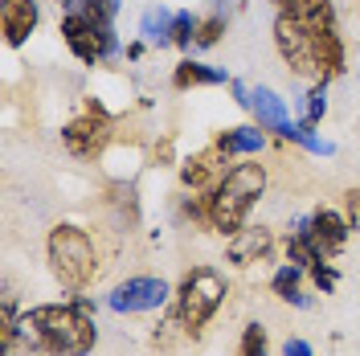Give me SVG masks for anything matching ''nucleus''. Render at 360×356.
Returning <instances> with one entry per match:
<instances>
[{
    "instance_id": "nucleus-1",
    "label": "nucleus",
    "mask_w": 360,
    "mask_h": 356,
    "mask_svg": "<svg viewBox=\"0 0 360 356\" xmlns=\"http://www.w3.org/2000/svg\"><path fill=\"white\" fill-rule=\"evenodd\" d=\"M274 45L291 74L307 82H332L344 74V42L336 33L332 0H299L278 8L274 17Z\"/></svg>"
},
{
    "instance_id": "nucleus-2",
    "label": "nucleus",
    "mask_w": 360,
    "mask_h": 356,
    "mask_svg": "<svg viewBox=\"0 0 360 356\" xmlns=\"http://www.w3.org/2000/svg\"><path fill=\"white\" fill-rule=\"evenodd\" d=\"M17 336L25 348L45 356H86L98 344V328L90 315V299H74V303H45L21 315Z\"/></svg>"
},
{
    "instance_id": "nucleus-3",
    "label": "nucleus",
    "mask_w": 360,
    "mask_h": 356,
    "mask_svg": "<svg viewBox=\"0 0 360 356\" xmlns=\"http://www.w3.org/2000/svg\"><path fill=\"white\" fill-rule=\"evenodd\" d=\"M262 189H266V168L262 164H233L225 180L213 189V193H205V217H209V229L213 234H221V238H233L238 229H246V217L250 209L258 205L262 197Z\"/></svg>"
},
{
    "instance_id": "nucleus-4",
    "label": "nucleus",
    "mask_w": 360,
    "mask_h": 356,
    "mask_svg": "<svg viewBox=\"0 0 360 356\" xmlns=\"http://www.w3.org/2000/svg\"><path fill=\"white\" fill-rule=\"evenodd\" d=\"M45 254H49V270H53V279L70 291H82L90 287L94 279H98V250L90 242L86 229H78V225H53L49 229V242H45Z\"/></svg>"
},
{
    "instance_id": "nucleus-5",
    "label": "nucleus",
    "mask_w": 360,
    "mask_h": 356,
    "mask_svg": "<svg viewBox=\"0 0 360 356\" xmlns=\"http://www.w3.org/2000/svg\"><path fill=\"white\" fill-rule=\"evenodd\" d=\"M225 295H229V287H225L221 270L193 267L184 279H180L176 295H172V299H176L172 315H176V324L188 336H201L205 328H209V319L217 315V307L225 303Z\"/></svg>"
},
{
    "instance_id": "nucleus-6",
    "label": "nucleus",
    "mask_w": 360,
    "mask_h": 356,
    "mask_svg": "<svg viewBox=\"0 0 360 356\" xmlns=\"http://www.w3.org/2000/svg\"><path fill=\"white\" fill-rule=\"evenodd\" d=\"M62 42H66V49L78 58V62H90V66L115 53L111 25L94 21V17L82 13V8H66V17H62Z\"/></svg>"
},
{
    "instance_id": "nucleus-7",
    "label": "nucleus",
    "mask_w": 360,
    "mask_h": 356,
    "mask_svg": "<svg viewBox=\"0 0 360 356\" xmlns=\"http://www.w3.org/2000/svg\"><path fill=\"white\" fill-rule=\"evenodd\" d=\"M111 115H107V107L103 103H94V98H86L82 103V115L78 119H70L66 127H62V144H66L70 156H82V160H94L107 152V144H111Z\"/></svg>"
},
{
    "instance_id": "nucleus-8",
    "label": "nucleus",
    "mask_w": 360,
    "mask_h": 356,
    "mask_svg": "<svg viewBox=\"0 0 360 356\" xmlns=\"http://www.w3.org/2000/svg\"><path fill=\"white\" fill-rule=\"evenodd\" d=\"M229 160H233V156H229L221 144L213 139L209 148L193 152L188 160H180V184H184V189H193V193H213V189L225 180V172L233 168Z\"/></svg>"
},
{
    "instance_id": "nucleus-9",
    "label": "nucleus",
    "mask_w": 360,
    "mask_h": 356,
    "mask_svg": "<svg viewBox=\"0 0 360 356\" xmlns=\"http://www.w3.org/2000/svg\"><path fill=\"white\" fill-rule=\"evenodd\" d=\"M299 229H303V238L311 242L315 258L328 262V258H336L340 250H344L348 234H352V222H348L344 213H336V209H315L307 222H299Z\"/></svg>"
},
{
    "instance_id": "nucleus-10",
    "label": "nucleus",
    "mask_w": 360,
    "mask_h": 356,
    "mask_svg": "<svg viewBox=\"0 0 360 356\" xmlns=\"http://www.w3.org/2000/svg\"><path fill=\"white\" fill-rule=\"evenodd\" d=\"M168 283L164 279H152V274H139V279H127V283H119V287L111 291V307L115 312H156V307H164L168 303Z\"/></svg>"
},
{
    "instance_id": "nucleus-11",
    "label": "nucleus",
    "mask_w": 360,
    "mask_h": 356,
    "mask_svg": "<svg viewBox=\"0 0 360 356\" xmlns=\"http://www.w3.org/2000/svg\"><path fill=\"white\" fill-rule=\"evenodd\" d=\"M270 250H274V234H270L266 225H250V229H238L229 246H225V254H229V262L233 267H254V262H266Z\"/></svg>"
},
{
    "instance_id": "nucleus-12",
    "label": "nucleus",
    "mask_w": 360,
    "mask_h": 356,
    "mask_svg": "<svg viewBox=\"0 0 360 356\" xmlns=\"http://www.w3.org/2000/svg\"><path fill=\"white\" fill-rule=\"evenodd\" d=\"M0 29H4V42L21 49L37 29V0H0Z\"/></svg>"
},
{
    "instance_id": "nucleus-13",
    "label": "nucleus",
    "mask_w": 360,
    "mask_h": 356,
    "mask_svg": "<svg viewBox=\"0 0 360 356\" xmlns=\"http://www.w3.org/2000/svg\"><path fill=\"white\" fill-rule=\"evenodd\" d=\"M250 111L258 115V127H266V132H278L283 139H291L295 123L291 115H287V103L266 87H254V103H250Z\"/></svg>"
},
{
    "instance_id": "nucleus-14",
    "label": "nucleus",
    "mask_w": 360,
    "mask_h": 356,
    "mask_svg": "<svg viewBox=\"0 0 360 356\" xmlns=\"http://www.w3.org/2000/svg\"><path fill=\"white\" fill-rule=\"evenodd\" d=\"M225 82V70H213V66H201L193 58H184L176 70H172V87L176 90H193V87H221Z\"/></svg>"
},
{
    "instance_id": "nucleus-15",
    "label": "nucleus",
    "mask_w": 360,
    "mask_h": 356,
    "mask_svg": "<svg viewBox=\"0 0 360 356\" xmlns=\"http://www.w3.org/2000/svg\"><path fill=\"white\" fill-rule=\"evenodd\" d=\"M217 144H221L229 156H254V152H262L266 135L258 132V127H229V132L217 135Z\"/></svg>"
},
{
    "instance_id": "nucleus-16",
    "label": "nucleus",
    "mask_w": 360,
    "mask_h": 356,
    "mask_svg": "<svg viewBox=\"0 0 360 356\" xmlns=\"http://www.w3.org/2000/svg\"><path fill=\"white\" fill-rule=\"evenodd\" d=\"M172 17H176V13L148 8V13H143V25H139V33H143L148 42H156V45H172Z\"/></svg>"
},
{
    "instance_id": "nucleus-17",
    "label": "nucleus",
    "mask_w": 360,
    "mask_h": 356,
    "mask_svg": "<svg viewBox=\"0 0 360 356\" xmlns=\"http://www.w3.org/2000/svg\"><path fill=\"white\" fill-rule=\"evenodd\" d=\"M299 279H303V267L287 262V267L274 274V283H270V287H274V295H278V299H287V303H299V307H303L307 299L299 295Z\"/></svg>"
},
{
    "instance_id": "nucleus-18",
    "label": "nucleus",
    "mask_w": 360,
    "mask_h": 356,
    "mask_svg": "<svg viewBox=\"0 0 360 356\" xmlns=\"http://www.w3.org/2000/svg\"><path fill=\"white\" fill-rule=\"evenodd\" d=\"M62 8H82V13H90L94 21H115V13H119V0H58Z\"/></svg>"
},
{
    "instance_id": "nucleus-19",
    "label": "nucleus",
    "mask_w": 360,
    "mask_h": 356,
    "mask_svg": "<svg viewBox=\"0 0 360 356\" xmlns=\"http://www.w3.org/2000/svg\"><path fill=\"white\" fill-rule=\"evenodd\" d=\"M323 111H328V87L323 82H311V90H307V111H303V123L299 127H311L323 119Z\"/></svg>"
},
{
    "instance_id": "nucleus-20",
    "label": "nucleus",
    "mask_w": 360,
    "mask_h": 356,
    "mask_svg": "<svg viewBox=\"0 0 360 356\" xmlns=\"http://www.w3.org/2000/svg\"><path fill=\"white\" fill-rule=\"evenodd\" d=\"M266 352H270L266 328H262V324H246V332H242V344H238V356H266Z\"/></svg>"
},
{
    "instance_id": "nucleus-21",
    "label": "nucleus",
    "mask_w": 360,
    "mask_h": 356,
    "mask_svg": "<svg viewBox=\"0 0 360 356\" xmlns=\"http://www.w3.org/2000/svg\"><path fill=\"white\" fill-rule=\"evenodd\" d=\"M225 33V17H205V21H197V37H193V45H201V49H209V45H217Z\"/></svg>"
},
{
    "instance_id": "nucleus-22",
    "label": "nucleus",
    "mask_w": 360,
    "mask_h": 356,
    "mask_svg": "<svg viewBox=\"0 0 360 356\" xmlns=\"http://www.w3.org/2000/svg\"><path fill=\"white\" fill-rule=\"evenodd\" d=\"M193 37H197V17H193V13H176V17H172V45L188 49Z\"/></svg>"
},
{
    "instance_id": "nucleus-23",
    "label": "nucleus",
    "mask_w": 360,
    "mask_h": 356,
    "mask_svg": "<svg viewBox=\"0 0 360 356\" xmlns=\"http://www.w3.org/2000/svg\"><path fill=\"white\" fill-rule=\"evenodd\" d=\"M311 279H315V287L323 291V295L336 287V270L328 267V262H315V267H311Z\"/></svg>"
},
{
    "instance_id": "nucleus-24",
    "label": "nucleus",
    "mask_w": 360,
    "mask_h": 356,
    "mask_svg": "<svg viewBox=\"0 0 360 356\" xmlns=\"http://www.w3.org/2000/svg\"><path fill=\"white\" fill-rule=\"evenodd\" d=\"M344 205H348V213H344V217H348L352 229H356V225H360V189H348V193H344Z\"/></svg>"
},
{
    "instance_id": "nucleus-25",
    "label": "nucleus",
    "mask_w": 360,
    "mask_h": 356,
    "mask_svg": "<svg viewBox=\"0 0 360 356\" xmlns=\"http://www.w3.org/2000/svg\"><path fill=\"white\" fill-rule=\"evenodd\" d=\"M287 356H315L311 344H303V340H287Z\"/></svg>"
},
{
    "instance_id": "nucleus-26",
    "label": "nucleus",
    "mask_w": 360,
    "mask_h": 356,
    "mask_svg": "<svg viewBox=\"0 0 360 356\" xmlns=\"http://www.w3.org/2000/svg\"><path fill=\"white\" fill-rule=\"evenodd\" d=\"M168 156H172V139H164V144L156 148V160H168Z\"/></svg>"
},
{
    "instance_id": "nucleus-27",
    "label": "nucleus",
    "mask_w": 360,
    "mask_h": 356,
    "mask_svg": "<svg viewBox=\"0 0 360 356\" xmlns=\"http://www.w3.org/2000/svg\"><path fill=\"white\" fill-rule=\"evenodd\" d=\"M274 8H287V4H299V0H270Z\"/></svg>"
}]
</instances>
